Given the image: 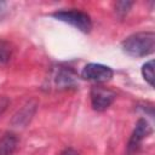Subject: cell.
<instances>
[{
    "instance_id": "obj_8",
    "label": "cell",
    "mask_w": 155,
    "mask_h": 155,
    "mask_svg": "<svg viewBox=\"0 0 155 155\" xmlns=\"http://www.w3.org/2000/svg\"><path fill=\"white\" fill-rule=\"evenodd\" d=\"M18 139L12 133H6L0 139V155H11L16 147H17Z\"/></svg>"
},
{
    "instance_id": "obj_3",
    "label": "cell",
    "mask_w": 155,
    "mask_h": 155,
    "mask_svg": "<svg viewBox=\"0 0 155 155\" xmlns=\"http://www.w3.org/2000/svg\"><path fill=\"white\" fill-rule=\"evenodd\" d=\"M81 76L86 80L94 82H107L113 78V70L110 67L99 63H88L81 71Z\"/></svg>"
},
{
    "instance_id": "obj_11",
    "label": "cell",
    "mask_w": 155,
    "mask_h": 155,
    "mask_svg": "<svg viewBox=\"0 0 155 155\" xmlns=\"http://www.w3.org/2000/svg\"><path fill=\"white\" fill-rule=\"evenodd\" d=\"M132 6V2H128V1H120L116 4L115 8H116V12L121 16H125L127 13V11L130 10V7Z\"/></svg>"
},
{
    "instance_id": "obj_1",
    "label": "cell",
    "mask_w": 155,
    "mask_h": 155,
    "mask_svg": "<svg viewBox=\"0 0 155 155\" xmlns=\"http://www.w3.org/2000/svg\"><path fill=\"white\" fill-rule=\"evenodd\" d=\"M122 50L132 57H144L155 50V34L153 31H140L130 35L122 41Z\"/></svg>"
},
{
    "instance_id": "obj_10",
    "label": "cell",
    "mask_w": 155,
    "mask_h": 155,
    "mask_svg": "<svg viewBox=\"0 0 155 155\" xmlns=\"http://www.w3.org/2000/svg\"><path fill=\"white\" fill-rule=\"evenodd\" d=\"M12 48L11 45L6 41L0 40V64H6L11 58Z\"/></svg>"
},
{
    "instance_id": "obj_14",
    "label": "cell",
    "mask_w": 155,
    "mask_h": 155,
    "mask_svg": "<svg viewBox=\"0 0 155 155\" xmlns=\"http://www.w3.org/2000/svg\"><path fill=\"white\" fill-rule=\"evenodd\" d=\"M5 6H6V4H5V2H2V1H0V13L5 10Z\"/></svg>"
},
{
    "instance_id": "obj_5",
    "label": "cell",
    "mask_w": 155,
    "mask_h": 155,
    "mask_svg": "<svg viewBox=\"0 0 155 155\" xmlns=\"http://www.w3.org/2000/svg\"><path fill=\"white\" fill-rule=\"evenodd\" d=\"M151 132L150 125L148 124L147 120L144 119H139L136 124V127L130 137L128 144H127V154L128 155H133L137 153V150L139 149L143 139Z\"/></svg>"
},
{
    "instance_id": "obj_4",
    "label": "cell",
    "mask_w": 155,
    "mask_h": 155,
    "mask_svg": "<svg viewBox=\"0 0 155 155\" xmlns=\"http://www.w3.org/2000/svg\"><path fill=\"white\" fill-rule=\"evenodd\" d=\"M116 94L103 86H94L91 90V104L92 108L97 111H103L108 109L114 102Z\"/></svg>"
},
{
    "instance_id": "obj_7",
    "label": "cell",
    "mask_w": 155,
    "mask_h": 155,
    "mask_svg": "<svg viewBox=\"0 0 155 155\" xmlns=\"http://www.w3.org/2000/svg\"><path fill=\"white\" fill-rule=\"evenodd\" d=\"M75 75L69 69H59L54 75V84L59 88H67L75 85Z\"/></svg>"
},
{
    "instance_id": "obj_9",
    "label": "cell",
    "mask_w": 155,
    "mask_h": 155,
    "mask_svg": "<svg viewBox=\"0 0 155 155\" xmlns=\"http://www.w3.org/2000/svg\"><path fill=\"white\" fill-rule=\"evenodd\" d=\"M142 75L144 80L150 85L154 86V61L150 59L142 67Z\"/></svg>"
},
{
    "instance_id": "obj_12",
    "label": "cell",
    "mask_w": 155,
    "mask_h": 155,
    "mask_svg": "<svg viewBox=\"0 0 155 155\" xmlns=\"http://www.w3.org/2000/svg\"><path fill=\"white\" fill-rule=\"evenodd\" d=\"M8 99L6 97H0V115L6 110L7 105H8Z\"/></svg>"
},
{
    "instance_id": "obj_2",
    "label": "cell",
    "mask_w": 155,
    "mask_h": 155,
    "mask_svg": "<svg viewBox=\"0 0 155 155\" xmlns=\"http://www.w3.org/2000/svg\"><path fill=\"white\" fill-rule=\"evenodd\" d=\"M52 16L58 21H62L64 23H68L75 27L82 33H88L92 29L91 18L86 12H82L79 10H63V11L54 12Z\"/></svg>"
},
{
    "instance_id": "obj_6",
    "label": "cell",
    "mask_w": 155,
    "mask_h": 155,
    "mask_svg": "<svg viewBox=\"0 0 155 155\" xmlns=\"http://www.w3.org/2000/svg\"><path fill=\"white\" fill-rule=\"evenodd\" d=\"M35 109H36V103L35 102H28L21 110H18L17 111V114L13 116V119H12V125H15V126H24V125H27L29 121H30V119H31V116L34 115V113H35Z\"/></svg>"
},
{
    "instance_id": "obj_13",
    "label": "cell",
    "mask_w": 155,
    "mask_h": 155,
    "mask_svg": "<svg viewBox=\"0 0 155 155\" xmlns=\"http://www.w3.org/2000/svg\"><path fill=\"white\" fill-rule=\"evenodd\" d=\"M61 155H79L76 151H74V150H71V149H69V150H65V151H63Z\"/></svg>"
}]
</instances>
